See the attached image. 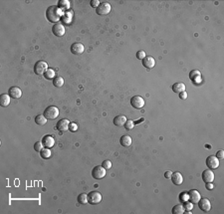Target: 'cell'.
<instances>
[{"mask_svg":"<svg viewBox=\"0 0 224 214\" xmlns=\"http://www.w3.org/2000/svg\"><path fill=\"white\" fill-rule=\"evenodd\" d=\"M61 16H62V10L56 5L49 6L48 9L46 10V18L48 19L49 22L56 24L61 19Z\"/></svg>","mask_w":224,"mask_h":214,"instance_id":"obj_1","label":"cell"},{"mask_svg":"<svg viewBox=\"0 0 224 214\" xmlns=\"http://www.w3.org/2000/svg\"><path fill=\"white\" fill-rule=\"evenodd\" d=\"M45 118L47 120H55L57 119V117L59 115V109L55 106H49L48 108H46V110L44 111Z\"/></svg>","mask_w":224,"mask_h":214,"instance_id":"obj_2","label":"cell"},{"mask_svg":"<svg viewBox=\"0 0 224 214\" xmlns=\"http://www.w3.org/2000/svg\"><path fill=\"white\" fill-rule=\"evenodd\" d=\"M102 201V194L98 191H91L88 194V203L92 205H97Z\"/></svg>","mask_w":224,"mask_h":214,"instance_id":"obj_3","label":"cell"},{"mask_svg":"<svg viewBox=\"0 0 224 214\" xmlns=\"http://www.w3.org/2000/svg\"><path fill=\"white\" fill-rule=\"evenodd\" d=\"M92 176L95 179H103L106 176V169L102 166H95L92 170Z\"/></svg>","mask_w":224,"mask_h":214,"instance_id":"obj_4","label":"cell"},{"mask_svg":"<svg viewBox=\"0 0 224 214\" xmlns=\"http://www.w3.org/2000/svg\"><path fill=\"white\" fill-rule=\"evenodd\" d=\"M48 70V65L44 61H38L34 65V73L36 75H42Z\"/></svg>","mask_w":224,"mask_h":214,"instance_id":"obj_5","label":"cell"},{"mask_svg":"<svg viewBox=\"0 0 224 214\" xmlns=\"http://www.w3.org/2000/svg\"><path fill=\"white\" fill-rule=\"evenodd\" d=\"M111 4L108 2H104V3H100V5L98 6V8L96 9L97 14L99 15H107L111 12Z\"/></svg>","mask_w":224,"mask_h":214,"instance_id":"obj_6","label":"cell"},{"mask_svg":"<svg viewBox=\"0 0 224 214\" xmlns=\"http://www.w3.org/2000/svg\"><path fill=\"white\" fill-rule=\"evenodd\" d=\"M131 105L132 108L139 110V109L145 107V100L139 96H135L131 99Z\"/></svg>","mask_w":224,"mask_h":214,"instance_id":"obj_7","label":"cell"},{"mask_svg":"<svg viewBox=\"0 0 224 214\" xmlns=\"http://www.w3.org/2000/svg\"><path fill=\"white\" fill-rule=\"evenodd\" d=\"M206 166L210 169H216L219 166V159L215 155H209L206 159Z\"/></svg>","mask_w":224,"mask_h":214,"instance_id":"obj_8","label":"cell"},{"mask_svg":"<svg viewBox=\"0 0 224 214\" xmlns=\"http://www.w3.org/2000/svg\"><path fill=\"white\" fill-rule=\"evenodd\" d=\"M198 206L203 212H208L211 209V203L207 198H200V200L198 202Z\"/></svg>","mask_w":224,"mask_h":214,"instance_id":"obj_9","label":"cell"},{"mask_svg":"<svg viewBox=\"0 0 224 214\" xmlns=\"http://www.w3.org/2000/svg\"><path fill=\"white\" fill-rule=\"evenodd\" d=\"M52 32L57 37H62L65 35V27L62 25L61 23H56L55 25L52 27Z\"/></svg>","mask_w":224,"mask_h":214,"instance_id":"obj_10","label":"cell"},{"mask_svg":"<svg viewBox=\"0 0 224 214\" xmlns=\"http://www.w3.org/2000/svg\"><path fill=\"white\" fill-rule=\"evenodd\" d=\"M187 194H188V199H189L190 202H192L193 204L194 203H197L201 198L200 193H199L197 190H195V189H191V190L188 191Z\"/></svg>","mask_w":224,"mask_h":214,"instance_id":"obj_11","label":"cell"},{"mask_svg":"<svg viewBox=\"0 0 224 214\" xmlns=\"http://www.w3.org/2000/svg\"><path fill=\"white\" fill-rule=\"evenodd\" d=\"M84 50H85V47L80 42H76V43L72 44L71 46V52L74 55H81L84 52Z\"/></svg>","mask_w":224,"mask_h":214,"instance_id":"obj_12","label":"cell"},{"mask_svg":"<svg viewBox=\"0 0 224 214\" xmlns=\"http://www.w3.org/2000/svg\"><path fill=\"white\" fill-rule=\"evenodd\" d=\"M42 143H43L44 147H46V149H51V147H53L54 145H55V139L53 136L51 135H45L43 139H42Z\"/></svg>","mask_w":224,"mask_h":214,"instance_id":"obj_13","label":"cell"},{"mask_svg":"<svg viewBox=\"0 0 224 214\" xmlns=\"http://www.w3.org/2000/svg\"><path fill=\"white\" fill-rule=\"evenodd\" d=\"M8 95L12 99H19L22 96V91L18 87H11L8 91Z\"/></svg>","mask_w":224,"mask_h":214,"instance_id":"obj_14","label":"cell"},{"mask_svg":"<svg viewBox=\"0 0 224 214\" xmlns=\"http://www.w3.org/2000/svg\"><path fill=\"white\" fill-rule=\"evenodd\" d=\"M202 180H203L205 183L207 182H212L214 180V173L211 169H206L202 172Z\"/></svg>","mask_w":224,"mask_h":214,"instance_id":"obj_15","label":"cell"},{"mask_svg":"<svg viewBox=\"0 0 224 214\" xmlns=\"http://www.w3.org/2000/svg\"><path fill=\"white\" fill-rule=\"evenodd\" d=\"M142 61V65L148 69H152L155 67V60L152 57V56H145V59Z\"/></svg>","mask_w":224,"mask_h":214,"instance_id":"obj_16","label":"cell"},{"mask_svg":"<svg viewBox=\"0 0 224 214\" xmlns=\"http://www.w3.org/2000/svg\"><path fill=\"white\" fill-rule=\"evenodd\" d=\"M70 122L66 119H62L57 122V129L60 132H66L69 129Z\"/></svg>","mask_w":224,"mask_h":214,"instance_id":"obj_17","label":"cell"},{"mask_svg":"<svg viewBox=\"0 0 224 214\" xmlns=\"http://www.w3.org/2000/svg\"><path fill=\"white\" fill-rule=\"evenodd\" d=\"M171 180H172L173 184L176 185H180L181 183H182L183 181V177L182 175L180 174V172H178V171H176V172H173L172 174H171Z\"/></svg>","mask_w":224,"mask_h":214,"instance_id":"obj_18","label":"cell"},{"mask_svg":"<svg viewBox=\"0 0 224 214\" xmlns=\"http://www.w3.org/2000/svg\"><path fill=\"white\" fill-rule=\"evenodd\" d=\"M125 122H127V118L122 115H117V117L114 119V125H117V127H122V125H125Z\"/></svg>","mask_w":224,"mask_h":214,"instance_id":"obj_19","label":"cell"},{"mask_svg":"<svg viewBox=\"0 0 224 214\" xmlns=\"http://www.w3.org/2000/svg\"><path fill=\"white\" fill-rule=\"evenodd\" d=\"M120 143L122 146L124 147H129L132 145V138L129 135H122L120 139Z\"/></svg>","mask_w":224,"mask_h":214,"instance_id":"obj_20","label":"cell"},{"mask_svg":"<svg viewBox=\"0 0 224 214\" xmlns=\"http://www.w3.org/2000/svg\"><path fill=\"white\" fill-rule=\"evenodd\" d=\"M10 97L8 94H2L0 96V105L1 107H7L10 104Z\"/></svg>","mask_w":224,"mask_h":214,"instance_id":"obj_21","label":"cell"},{"mask_svg":"<svg viewBox=\"0 0 224 214\" xmlns=\"http://www.w3.org/2000/svg\"><path fill=\"white\" fill-rule=\"evenodd\" d=\"M172 91H173L174 93H177V94H179L181 92H184V91H185V85H184V84H182V83H176V84H173Z\"/></svg>","mask_w":224,"mask_h":214,"instance_id":"obj_22","label":"cell"},{"mask_svg":"<svg viewBox=\"0 0 224 214\" xmlns=\"http://www.w3.org/2000/svg\"><path fill=\"white\" fill-rule=\"evenodd\" d=\"M35 122H36L38 125H46L47 119L45 118L44 115H36V118H35Z\"/></svg>","mask_w":224,"mask_h":214,"instance_id":"obj_23","label":"cell"},{"mask_svg":"<svg viewBox=\"0 0 224 214\" xmlns=\"http://www.w3.org/2000/svg\"><path fill=\"white\" fill-rule=\"evenodd\" d=\"M189 78L191 81H193V82H197V80L201 78V73L197 71V70H193V71H191L189 74Z\"/></svg>","mask_w":224,"mask_h":214,"instance_id":"obj_24","label":"cell"},{"mask_svg":"<svg viewBox=\"0 0 224 214\" xmlns=\"http://www.w3.org/2000/svg\"><path fill=\"white\" fill-rule=\"evenodd\" d=\"M51 154H52V153H51L50 149H46V147H44V149L40 152V155H41L42 159H50V157H51Z\"/></svg>","mask_w":224,"mask_h":214,"instance_id":"obj_25","label":"cell"},{"mask_svg":"<svg viewBox=\"0 0 224 214\" xmlns=\"http://www.w3.org/2000/svg\"><path fill=\"white\" fill-rule=\"evenodd\" d=\"M53 85L55 87H57V88L62 87L63 85H64V79H63L62 77H60V76L55 77V78L53 79Z\"/></svg>","mask_w":224,"mask_h":214,"instance_id":"obj_26","label":"cell"},{"mask_svg":"<svg viewBox=\"0 0 224 214\" xmlns=\"http://www.w3.org/2000/svg\"><path fill=\"white\" fill-rule=\"evenodd\" d=\"M184 211V207L182 204H177L176 206H173L172 208V214H183Z\"/></svg>","mask_w":224,"mask_h":214,"instance_id":"obj_27","label":"cell"},{"mask_svg":"<svg viewBox=\"0 0 224 214\" xmlns=\"http://www.w3.org/2000/svg\"><path fill=\"white\" fill-rule=\"evenodd\" d=\"M58 7L61 10H67L70 7V2L68 0H60V1L58 2Z\"/></svg>","mask_w":224,"mask_h":214,"instance_id":"obj_28","label":"cell"},{"mask_svg":"<svg viewBox=\"0 0 224 214\" xmlns=\"http://www.w3.org/2000/svg\"><path fill=\"white\" fill-rule=\"evenodd\" d=\"M44 77L47 80H51L55 78V71L53 69H48L46 72L44 73Z\"/></svg>","mask_w":224,"mask_h":214,"instance_id":"obj_29","label":"cell"},{"mask_svg":"<svg viewBox=\"0 0 224 214\" xmlns=\"http://www.w3.org/2000/svg\"><path fill=\"white\" fill-rule=\"evenodd\" d=\"M78 202L81 204H87L88 203V194L81 193L78 196Z\"/></svg>","mask_w":224,"mask_h":214,"instance_id":"obj_30","label":"cell"},{"mask_svg":"<svg viewBox=\"0 0 224 214\" xmlns=\"http://www.w3.org/2000/svg\"><path fill=\"white\" fill-rule=\"evenodd\" d=\"M43 149H44V145H43V143H42V142H36L34 143V149L36 150V152H40Z\"/></svg>","mask_w":224,"mask_h":214,"instance_id":"obj_31","label":"cell"},{"mask_svg":"<svg viewBox=\"0 0 224 214\" xmlns=\"http://www.w3.org/2000/svg\"><path fill=\"white\" fill-rule=\"evenodd\" d=\"M135 122H132V120H127V122H125V128L128 129V131H129V129H134V127H135Z\"/></svg>","mask_w":224,"mask_h":214,"instance_id":"obj_32","label":"cell"},{"mask_svg":"<svg viewBox=\"0 0 224 214\" xmlns=\"http://www.w3.org/2000/svg\"><path fill=\"white\" fill-rule=\"evenodd\" d=\"M183 207H184L185 211H190V210H192V208H193V203L190 201H186V202H184Z\"/></svg>","mask_w":224,"mask_h":214,"instance_id":"obj_33","label":"cell"},{"mask_svg":"<svg viewBox=\"0 0 224 214\" xmlns=\"http://www.w3.org/2000/svg\"><path fill=\"white\" fill-rule=\"evenodd\" d=\"M145 57V52L143 50H141L139 52H136V58L139 59V60H143Z\"/></svg>","mask_w":224,"mask_h":214,"instance_id":"obj_34","label":"cell"},{"mask_svg":"<svg viewBox=\"0 0 224 214\" xmlns=\"http://www.w3.org/2000/svg\"><path fill=\"white\" fill-rule=\"evenodd\" d=\"M102 166L105 168V169H110V168L112 167V162L110 160H104L103 163H102Z\"/></svg>","mask_w":224,"mask_h":214,"instance_id":"obj_35","label":"cell"},{"mask_svg":"<svg viewBox=\"0 0 224 214\" xmlns=\"http://www.w3.org/2000/svg\"><path fill=\"white\" fill-rule=\"evenodd\" d=\"M90 5L93 7V8H98V6L100 5V2L98 1V0H91V2H90Z\"/></svg>","mask_w":224,"mask_h":214,"instance_id":"obj_36","label":"cell"},{"mask_svg":"<svg viewBox=\"0 0 224 214\" xmlns=\"http://www.w3.org/2000/svg\"><path fill=\"white\" fill-rule=\"evenodd\" d=\"M215 156L217 157L218 159H222L223 157H224V150H222V149L218 150V152H216V155Z\"/></svg>","mask_w":224,"mask_h":214,"instance_id":"obj_37","label":"cell"},{"mask_svg":"<svg viewBox=\"0 0 224 214\" xmlns=\"http://www.w3.org/2000/svg\"><path fill=\"white\" fill-rule=\"evenodd\" d=\"M187 199H188V194L186 192H182V193L180 194V201L187 200Z\"/></svg>","mask_w":224,"mask_h":214,"instance_id":"obj_38","label":"cell"},{"mask_svg":"<svg viewBox=\"0 0 224 214\" xmlns=\"http://www.w3.org/2000/svg\"><path fill=\"white\" fill-rule=\"evenodd\" d=\"M69 129L71 132H75L76 129H77V125H76V124H74V122H70V125H69Z\"/></svg>","mask_w":224,"mask_h":214,"instance_id":"obj_39","label":"cell"},{"mask_svg":"<svg viewBox=\"0 0 224 214\" xmlns=\"http://www.w3.org/2000/svg\"><path fill=\"white\" fill-rule=\"evenodd\" d=\"M179 98L181 100H186L187 99V93L185 92H181V93H179Z\"/></svg>","mask_w":224,"mask_h":214,"instance_id":"obj_40","label":"cell"},{"mask_svg":"<svg viewBox=\"0 0 224 214\" xmlns=\"http://www.w3.org/2000/svg\"><path fill=\"white\" fill-rule=\"evenodd\" d=\"M205 187H206V189H208V190H212L214 186H213L212 182H207V183H206V185H205Z\"/></svg>","mask_w":224,"mask_h":214,"instance_id":"obj_41","label":"cell"},{"mask_svg":"<svg viewBox=\"0 0 224 214\" xmlns=\"http://www.w3.org/2000/svg\"><path fill=\"white\" fill-rule=\"evenodd\" d=\"M171 174H172V171L167 170V171H165V173H164V177H165V178H170Z\"/></svg>","mask_w":224,"mask_h":214,"instance_id":"obj_42","label":"cell"}]
</instances>
